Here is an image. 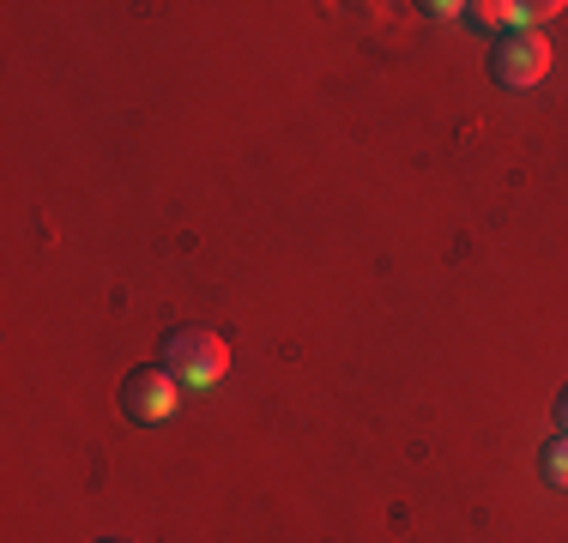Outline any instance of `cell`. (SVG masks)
<instances>
[{
	"label": "cell",
	"instance_id": "cell-1",
	"mask_svg": "<svg viewBox=\"0 0 568 543\" xmlns=\"http://www.w3.org/2000/svg\"><path fill=\"white\" fill-rule=\"evenodd\" d=\"M224 369H230V345L212 326H175V332H164V375L175 387L206 392L224 380Z\"/></svg>",
	"mask_w": 568,
	"mask_h": 543
},
{
	"label": "cell",
	"instance_id": "cell-3",
	"mask_svg": "<svg viewBox=\"0 0 568 543\" xmlns=\"http://www.w3.org/2000/svg\"><path fill=\"white\" fill-rule=\"evenodd\" d=\"M175 404H182V387L164 369H133L121 380V417L128 423H164V417H175Z\"/></svg>",
	"mask_w": 568,
	"mask_h": 543
},
{
	"label": "cell",
	"instance_id": "cell-4",
	"mask_svg": "<svg viewBox=\"0 0 568 543\" xmlns=\"http://www.w3.org/2000/svg\"><path fill=\"white\" fill-rule=\"evenodd\" d=\"M538 471H545V483H550V489H568V434H557V441L545 447Z\"/></svg>",
	"mask_w": 568,
	"mask_h": 543
},
{
	"label": "cell",
	"instance_id": "cell-2",
	"mask_svg": "<svg viewBox=\"0 0 568 543\" xmlns=\"http://www.w3.org/2000/svg\"><path fill=\"white\" fill-rule=\"evenodd\" d=\"M550 73V43L538 31H508L490 43V79L503 91H532Z\"/></svg>",
	"mask_w": 568,
	"mask_h": 543
},
{
	"label": "cell",
	"instance_id": "cell-5",
	"mask_svg": "<svg viewBox=\"0 0 568 543\" xmlns=\"http://www.w3.org/2000/svg\"><path fill=\"white\" fill-rule=\"evenodd\" d=\"M557 423H562V434H568V387H562V399H557Z\"/></svg>",
	"mask_w": 568,
	"mask_h": 543
},
{
	"label": "cell",
	"instance_id": "cell-6",
	"mask_svg": "<svg viewBox=\"0 0 568 543\" xmlns=\"http://www.w3.org/2000/svg\"><path fill=\"white\" fill-rule=\"evenodd\" d=\"M103 543H121V537H103Z\"/></svg>",
	"mask_w": 568,
	"mask_h": 543
}]
</instances>
